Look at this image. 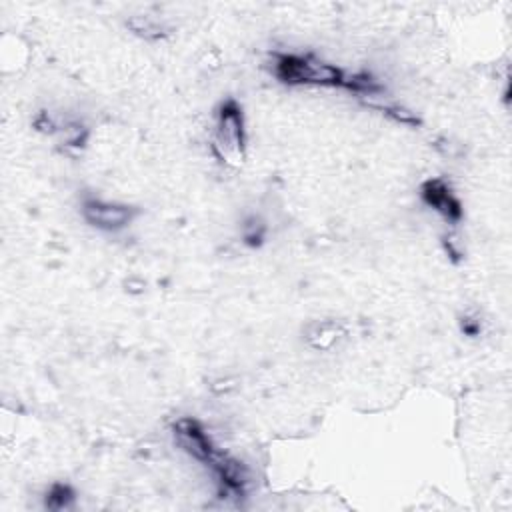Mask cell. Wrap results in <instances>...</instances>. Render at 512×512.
Masks as SVG:
<instances>
[{"mask_svg": "<svg viewBox=\"0 0 512 512\" xmlns=\"http://www.w3.org/2000/svg\"><path fill=\"white\" fill-rule=\"evenodd\" d=\"M214 152L224 162L240 164L246 150V128L242 106L234 98H226L216 108L214 120Z\"/></svg>", "mask_w": 512, "mask_h": 512, "instance_id": "obj_2", "label": "cell"}, {"mask_svg": "<svg viewBox=\"0 0 512 512\" xmlns=\"http://www.w3.org/2000/svg\"><path fill=\"white\" fill-rule=\"evenodd\" d=\"M264 238V224H260L258 220H252L250 224L244 226V240L252 246L260 244V240Z\"/></svg>", "mask_w": 512, "mask_h": 512, "instance_id": "obj_8", "label": "cell"}, {"mask_svg": "<svg viewBox=\"0 0 512 512\" xmlns=\"http://www.w3.org/2000/svg\"><path fill=\"white\" fill-rule=\"evenodd\" d=\"M138 214L136 208L128 206V204H118V202H104V200H86L82 204V216L84 220L98 228V230H122L124 226H128L134 216Z\"/></svg>", "mask_w": 512, "mask_h": 512, "instance_id": "obj_3", "label": "cell"}, {"mask_svg": "<svg viewBox=\"0 0 512 512\" xmlns=\"http://www.w3.org/2000/svg\"><path fill=\"white\" fill-rule=\"evenodd\" d=\"M172 430H174L176 444L186 454H190L194 460H198V462H202L206 466L212 460V456L218 452V448L212 444L210 436L204 432L200 422L194 420V418H180V420H176Z\"/></svg>", "mask_w": 512, "mask_h": 512, "instance_id": "obj_4", "label": "cell"}, {"mask_svg": "<svg viewBox=\"0 0 512 512\" xmlns=\"http://www.w3.org/2000/svg\"><path fill=\"white\" fill-rule=\"evenodd\" d=\"M382 110H384L390 118H394L396 122H400V124H418V118H416L410 110H406V108H402V106H382Z\"/></svg>", "mask_w": 512, "mask_h": 512, "instance_id": "obj_7", "label": "cell"}, {"mask_svg": "<svg viewBox=\"0 0 512 512\" xmlns=\"http://www.w3.org/2000/svg\"><path fill=\"white\" fill-rule=\"evenodd\" d=\"M72 490L66 484H54L46 496V504L54 510H62L68 508L72 502Z\"/></svg>", "mask_w": 512, "mask_h": 512, "instance_id": "obj_6", "label": "cell"}, {"mask_svg": "<svg viewBox=\"0 0 512 512\" xmlns=\"http://www.w3.org/2000/svg\"><path fill=\"white\" fill-rule=\"evenodd\" d=\"M272 72L286 84H310L352 90V74L314 54H272Z\"/></svg>", "mask_w": 512, "mask_h": 512, "instance_id": "obj_1", "label": "cell"}, {"mask_svg": "<svg viewBox=\"0 0 512 512\" xmlns=\"http://www.w3.org/2000/svg\"><path fill=\"white\" fill-rule=\"evenodd\" d=\"M420 198L426 206L436 210L446 222L456 224L462 218V204L442 178H430L420 186Z\"/></svg>", "mask_w": 512, "mask_h": 512, "instance_id": "obj_5", "label": "cell"}]
</instances>
